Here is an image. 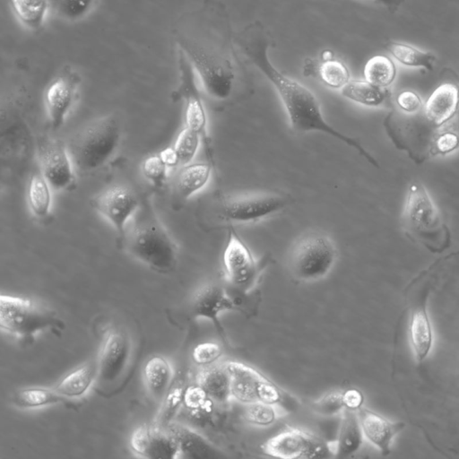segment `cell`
Segmentation results:
<instances>
[{
  "mask_svg": "<svg viewBox=\"0 0 459 459\" xmlns=\"http://www.w3.org/2000/svg\"><path fill=\"white\" fill-rule=\"evenodd\" d=\"M178 47L191 64L208 96L228 100L234 89L232 31L226 8L207 0L198 10L184 14L173 30Z\"/></svg>",
  "mask_w": 459,
  "mask_h": 459,
  "instance_id": "1",
  "label": "cell"
},
{
  "mask_svg": "<svg viewBox=\"0 0 459 459\" xmlns=\"http://www.w3.org/2000/svg\"><path fill=\"white\" fill-rule=\"evenodd\" d=\"M234 41L250 62L273 84L285 109L289 124L297 133H322L354 149L374 166L377 160L355 138L331 126L325 119L314 92L299 81L284 74L271 62L269 39L259 22L240 31Z\"/></svg>",
  "mask_w": 459,
  "mask_h": 459,
  "instance_id": "2",
  "label": "cell"
},
{
  "mask_svg": "<svg viewBox=\"0 0 459 459\" xmlns=\"http://www.w3.org/2000/svg\"><path fill=\"white\" fill-rule=\"evenodd\" d=\"M119 238L124 249L152 270L167 273L176 267L177 244L148 202L141 203Z\"/></svg>",
  "mask_w": 459,
  "mask_h": 459,
  "instance_id": "3",
  "label": "cell"
},
{
  "mask_svg": "<svg viewBox=\"0 0 459 459\" xmlns=\"http://www.w3.org/2000/svg\"><path fill=\"white\" fill-rule=\"evenodd\" d=\"M402 224L410 238L433 253L451 244L445 220L425 186L415 182L409 187L402 212Z\"/></svg>",
  "mask_w": 459,
  "mask_h": 459,
  "instance_id": "4",
  "label": "cell"
},
{
  "mask_svg": "<svg viewBox=\"0 0 459 459\" xmlns=\"http://www.w3.org/2000/svg\"><path fill=\"white\" fill-rule=\"evenodd\" d=\"M290 195L274 191L218 194L208 208L212 227L256 222L285 210L292 204Z\"/></svg>",
  "mask_w": 459,
  "mask_h": 459,
  "instance_id": "5",
  "label": "cell"
},
{
  "mask_svg": "<svg viewBox=\"0 0 459 459\" xmlns=\"http://www.w3.org/2000/svg\"><path fill=\"white\" fill-rule=\"evenodd\" d=\"M121 134L115 115L100 117L81 128L67 145L75 169L91 172L101 168L117 150Z\"/></svg>",
  "mask_w": 459,
  "mask_h": 459,
  "instance_id": "6",
  "label": "cell"
},
{
  "mask_svg": "<svg viewBox=\"0 0 459 459\" xmlns=\"http://www.w3.org/2000/svg\"><path fill=\"white\" fill-rule=\"evenodd\" d=\"M0 327L22 342L30 343L35 336L48 331L58 334L65 329L57 315L30 299L0 296Z\"/></svg>",
  "mask_w": 459,
  "mask_h": 459,
  "instance_id": "7",
  "label": "cell"
},
{
  "mask_svg": "<svg viewBox=\"0 0 459 459\" xmlns=\"http://www.w3.org/2000/svg\"><path fill=\"white\" fill-rule=\"evenodd\" d=\"M224 364L230 375L232 400L243 404L268 403L284 412H290L299 407V401L294 395L252 366L237 360H228Z\"/></svg>",
  "mask_w": 459,
  "mask_h": 459,
  "instance_id": "8",
  "label": "cell"
},
{
  "mask_svg": "<svg viewBox=\"0 0 459 459\" xmlns=\"http://www.w3.org/2000/svg\"><path fill=\"white\" fill-rule=\"evenodd\" d=\"M337 256L335 243L328 235L312 232L299 238L291 248L289 269L299 281H317L330 273Z\"/></svg>",
  "mask_w": 459,
  "mask_h": 459,
  "instance_id": "9",
  "label": "cell"
},
{
  "mask_svg": "<svg viewBox=\"0 0 459 459\" xmlns=\"http://www.w3.org/2000/svg\"><path fill=\"white\" fill-rule=\"evenodd\" d=\"M272 261L269 254L256 259L235 230L229 228L228 239L222 253L227 287L242 292H252Z\"/></svg>",
  "mask_w": 459,
  "mask_h": 459,
  "instance_id": "10",
  "label": "cell"
},
{
  "mask_svg": "<svg viewBox=\"0 0 459 459\" xmlns=\"http://www.w3.org/2000/svg\"><path fill=\"white\" fill-rule=\"evenodd\" d=\"M263 452L282 459H314L333 457V442H328L313 433L288 428L267 439Z\"/></svg>",
  "mask_w": 459,
  "mask_h": 459,
  "instance_id": "11",
  "label": "cell"
},
{
  "mask_svg": "<svg viewBox=\"0 0 459 459\" xmlns=\"http://www.w3.org/2000/svg\"><path fill=\"white\" fill-rule=\"evenodd\" d=\"M132 358V342L126 332L110 329L100 344L96 360V382L104 387L114 385L126 373Z\"/></svg>",
  "mask_w": 459,
  "mask_h": 459,
  "instance_id": "12",
  "label": "cell"
},
{
  "mask_svg": "<svg viewBox=\"0 0 459 459\" xmlns=\"http://www.w3.org/2000/svg\"><path fill=\"white\" fill-rule=\"evenodd\" d=\"M141 202L135 194L125 186H111L91 200V207L106 219L121 237Z\"/></svg>",
  "mask_w": 459,
  "mask_h": 459,
  "instance_id": "13",
  "label": "cell"
},
{
  "mask_svg": "<svg viewBox=\"0 0 459 459\" xmlns=\"http://www.w3.org/2000/svg\"><path fill=\"white\" fill-rule=\"evenodd\" d=\"M179 86L178 93L184 102L185 126L199 134L202 139H207L208 119L204 104L201 98L195 71L186 57L178 50Z\"/></svg>",
  "mask_w": 459,
  "mask_h": 459,
  "instance_id": "14",
  "label": "cell"
},
{
  "mask_svg": "<svg viewBox=\"0 0 459 459\" xmlns=\"http://www.w3.org/2000/svg\"><path fill=\"white\" fill-rule=\"evenodd\" d=\"M39 171L54 190L69 188L75 181V167L61 142L44 141L39 148Z\"/></svg>",
  "mask_w": 459,
  "mask_h": 459,
  "instance_id": "15",
  "label": "cell"
},
{
  "mask_svg": "<svg viewBox=\"0 0 459 459\" xmlns=\"http://www.w3.org/2000/svg\"><path fill=\"white\" fill-rule=\"evenodd\" d=\"M80 78L73 71L55 78L44 93V104L49 125L53 130H58L65 121L77 97Z\"/></svg>",
  "mask_w": 459,
  "mask_h": 459,
  "instance_id": "16",
  "label": "cell"
},
{
  "mask_svg": "<svg viewBox=\"0 0 459 459\" xmlns=\"http://www.w3.org/2000/svg\"><path fill=\"white\" fill-rule=\"evenodd\" d=\"M132 451L144 458L174 459L179 457V449L170 432L155 423L136 428L129 440Z\"/></svg>",
  "mask_w": 459,
  "mask_h": 459,
  "instance_id": "17",
  "label": "cell"
},
{
  "mask_svg": "<svg viewBox=\"0 0 459 459\" xmlns=\"http://www.w3.org/2000/svg\"><path fill=\"white\" fill-rule=\"evenodd\" d=\"M190 309L194 317L211 321L221 339L226 341L220 316L224 312L236 311V307L225 286L216 282L203 286L194 295Z\"/></svg>",
  "mask_w": 459,
  "mask_h": 459,
  "instance_id": "18",
  "label": "cell"
},
{
  "mask_svg": "<svg viewBox=\"0 0 459 459\" xmlns=\"http://www.w3.org/2000/svg\"><path fill=\"white\" fill-rule=\"evenodd\" d=\"M428 293V289L420 290L411 307L410 342L420 363L429 355L433 342L431 324L426 308Z\"/></svg>",
  "mask_w": 459,
  "mask_h": 459,
  "instance_id": "19",
  "label": "cell"
},
{
  "mask_svg": "<svg viewBox=\"0 0 459 459\" xmlns=\"http://www.w3.org/2000/svg\"><path fill=\"white\" fill-rule=\"evenodd\" d=\"M175 437L179 457L193 459H216L224 457L222 452L194 428L172 421L166 428Z\"/></svg>",
  "mask_w": 459,
  "mask_h": 459,
  "instance_id": "20",
  "label": "cell"
},
{
  "mask_svg": "<svg viewBox=\"0 0 459 459\" xmlns=\"http://www.w3.org/2000/svg\"><path fill=\"white\" fill-rule=\"evenodd\" d=\"M359 418L364 438L377 447L383 455L391 452L394 437L404 428L403 422H393L384 416L361 407Z\"/></svg>",
  "mask_w": 459,
  "mask_h": 459,
  "instance_id": "21",
  "label": "cell"
},
{
  "mask_svg": "<svg viewBox=\"0 0 459 459\" xmlns=\"http://www.w3.org/2000/svg\"><path fill=\"white\" fill-rule=\"evenodd\" d=\"M458 108V87L452 83H443L428 98L422 112L433 126L440 128L455 117Z\"/></svg>",
  "mask_w": 459,
  "mask_h": 459,
  "instance_id": "22",
  "label": "cell"
},
{
  "mask_svg": "<svg viewBox=\"0 0 459 459\" xmlns=\"http://www.w3.org/2000/svg\"><path fill=\"white\" fill-rule=\"evenodd\" d=\"M340 416L338 435L333 441L334 458H344L357 453L364 438L358 411L344 409Z\"/></svg>",
  "mask_w": 459,
  "mask_h": 459,
  "instance_id": "23",
  "label": "cell"
},
{
  "mask_svg": "<svg viewBox=\"0 0 459 459\" xmlns=\"http://www.w3.org/2000/svg\"><path fill=\"white\" fill-rule=\"evenodd\" d=\"M195 383L217 404L225 405L232 400L231 379L225 364L205 366L197 372Z\"/></svg>",
  "mask_w": 459,
  "mask_h": 459,
  "instance_id": "24",
  "label": "cell"
},
{
  "mask_svg": "<svg viewBox=\"0 0 459 459\" xmlns=\"http://www.w3.org/2000/svg\"><path fill=\"white\" fill-rule=\"evenodd\" d=\"M212 172V162H191L181 166L175 178L178 197L186 201L202 191L208 185Z\"/></svg>",
  "mask_w": 459,
  "mask_h": 459,
  "instance_id": "25",
  "label": "cell"
},
{
  "mask_svg": "<svg viewBox=\"0 0 459 459\" xmlns=\"http://www.w3.org/2000/svg\"><path fill=\"white\" fill-rule=\"evenodd\" d=\"M175 372L169 361L163 356L151 357L143 368V379L149 394L161 402L174 378Z\"/></svg>",
  "mask_w": 459,
  "mask_h": 459,
  "instance_id": "26",
  "label": "cell"
},
{
  "mask_svg": "<svg viewBox=\"0 0 459 459\" xmlns=\"http://www.w3.org/2000/svg\"><path fill=\"white\" fill-rule=\"evenodd\" d=\"M96 361L87 362L65 375L55 385L62 396L69 399L82 396L96 381Z\"/></svg>",
  "mask_w": 459,
  "mask_h": 459,
  "instance_id": "27",
  "label": "cell"
},
{
  "mask_svg": "<svg viewBox=\"0 0 459 459\" xmlns=\"http://www.w3.org/2000/svg\"><path fill=\"white\" fill-rule=\"evenodd\" d=\"M347 100L368 108H377L389 98L387 88L378 87L366 80H351L341 91Z\"/></svg>",
  "mask_w": 459,
  "mask_h": 459,
  "instance_id": "28",
  "label": "cell"
},
{
  "mask_svg": "<svg viewBox=\"0 0 459 459\" xmlns=\"http://www.w3.org/2000/svg\"><path fill=\"white\" fill-rule=\"evenodd\" d=\"M11 401L20 409H38L64 403L68 399L62 396L55 388L32 386L17 390L13 393Z\"/></svg>",
  "mask_w": 459,
  "mask_h": 459,
  "instance_id": "29",
  "label": "cell"
},
{
  "mask_svg": "<svg viewBox=\"0 0 459 459\" xmlns=\"http://www.w3.org/2000/svg\"><path fill=\"white\" fill-rule=\"evenodd\" d=\"M186 385L182 372L175 373L172 383L160 402L161 405L154 421L155 424L166 429L169 424L175 420L183 405Z\"/></svg>",
  "mask_w": 459,
  "mask_h": 459,
  "instance_id": "30",
  "label": "cell"
},
{
  "mask_svg": "<svg viewBox=\"0 0 459 459\" xmlns=\"http://www.w3.org/2000/svg\"><path fill=\"white\" fill-rule=\"evenodd\" d=\"M52 187L39 170L30 178L27 190L28 205L33 215L48 217L52 206Z\"/></svg>",
  "mask_w": 459,
  "mask_h": 459,
  "instance_id": "31",
  "label": "cell"
},
{
  "mask_svg": "<svg viewBox=\"0 0 459 459\" xmlns=\"http://www.w3.org/2000/svg\"><path fill=\"white\" fill-rule=\"evenodd\" d=\"M12 8L20 22L29 30H39L51 10L49 0H11Z\"/></svg>",
  "mask_w": 459,
  "mask_h": 459,
  "instance_id": "32",
  "label": "cell"
},
{
  "mask_svg": "<svg viewBox=\"0 0 459 459\" xmlns=\"http://www.w3.org/2000/svg\"><path fill=\"white\" fill-rule=\"evenodd\" d=\"M386 49L397 62L409 67H420L430 71L436 61V56L432 53L422 51L405 43L390 42Z\"/></svg>",
  "mask_w": 459,
  "mask_h": 459,
  "instance_id": "33",
  "label": "cell"
},
{
  "mask_svg": "<svg viewBox=\"0 0 459 459\" xmlns=\"http://www.w3.org/2000/svg\"><path fill=\"white\" fill-rule=\"evenodd\" d=\"M396 76V67L389 57L374 56L364 66L365 80L381 88H387Z\"/></svg>",
  "mask_w": 459,
  "mask_h": 459,
  "instance_id": "34",
  "label": "cell"
},
{
  "mask_svg": "<svg viewBox=\"0 0 459 459\" xmlns=\"http://www.w3.org/2000/svg\"><path fill=\"white\" fill-rule=\"evenodd\" d=\"M215 403L196 383L186 385L183 406L195 418L208 416L212 412Z\"/></svg>",
  "mask_w": 459,
  "mask_h": 459,
  "instance_id": "35",
  "label": "cell"
},
{
  "mask_svg": "<svg viewBox=\"0 0 459 459\" xmlns=\"http://www.w3.org/2000/svg\"><path fill=\"white\" fill-rule=\"evenodd\" d=\"M51 10L61 19L78 22L94 8L97 0H49Z\"/></svg>",
  "mask_w": 459,
  "mask_h": 459,
  "instance_id": "36",
  "label": "cell"
},
{
  "mask_svg": "<svg viewBox=\"0 0 459 459\" xmlns=\"http://www.w3.org/2000/svg\"><path fill=\"white\" fill-rule=\"evenodd\" d=\"M321 82L328 88L342 90L350 81L351 74L346 65L337 59H327L318 68Z\"/></svg>",
  "mask_w": 459,
  "mask_h": 459,
  "instance_id": "37",
  "label": "cell"
},
{
  "mask_svg": "<svg viewBox=\"0 0 459 459\" xmlns=\"http://www.w3.org/2000/svg\"><path fill=\"white\" fill-rule=\"evenodd\" d=\"M281 412L283 411L276 405L264 402H255L245 404L244 417L252 425L268 427L277 420Z\"/></svg>",
  "mask_w": 459,
  "mask_h": 459,
  "instance_id": "38",
  "label": "cell"
},
{
  "mask_svg": "<svg viewBox=\"0 0 459 459\" xmlns=\"http://www.w3.org/2000/svg\"><path fill=\"white\" fill-rule=\"evenodd\" d=\"M201 141V135L186 126L178 133L173 147L178 155L180 167L193 162Z\"/></svg>",
  "mask_w": 459,
  "mask_h": 459,
  "instance_id": "39",
  "label": "cell"
},
{
  "mask_svg": "<svg viewBox=\"0 0 459 459\" xmlns=\"http://www.w3.org/2000/svg\"><path fill=\"white\" fill-rule=\"evenodd\" d=\"M310 408L324 417L340 415L345 409L343 390H334L321 395L311 403Z\"/></svg>",
  "mask_w": 459,
  "mask_h": 459,
  "instance_id": "40",
  "label": "cell"
},
{
  "mask_svg": "<svg viewBox=\"0 0 459 459\" xmlns=\"http://www.w3.org/2000/svg\"><path fill=\"white\" fill-rule=\"evenodd\" d=\"M143 177L153 186H161L168 177L169 168L163 162L158 153L146 157L141 165Z\"/></svg>",
  "mask_w": 459,
  "mask_h": 459,
  "instance_id": "41",
  "label": "cell"
},
{
  "mask_svg": "<svg viewBox=\"0 0 459 459\" xmlns=\"http://www.w3.org/2000/svg\"><path fill=\"white\" fill-rule=\"evenodd\" d=\"M459 148V132L438 128L433 141L432 156L446 155Z\"/></svg>",
  "mask_w": 459,
  "mask_h": 459,
  "instance_id": "42",
  "label": "cell"
},
{
  "mask_svg": "<svg viewBox=\"0 0 459 459\" xmlns=\"http://www.w3.org/2000/svg\"><path fill=\"white\" fill-rule=\"evenodd\" d=\"M221 346L213 342L198 343L192 351L193 361L202 367L214 364L222 356Z\"/></svg>",
  "mask_w": 459,
  "mask_h": 459,
  "instance_id": "43",
  "label": "cell"
},
{
  "mask_svg": "<svg viewBox=\"0 0 459 459\" xmlns=\"http://www.w3.org/2000/svg\"><path fill=\"white\" fill-rule=\"evenodd\" d=\"M395 102L404 114L415 115L422 111L423 103L419 94L411 90L401 91L395 98Z\"/></svg>",
  "mask_w": 459,
  "mask_h": 459,
  "instance_id": "44",
  "label": "cell"
},
{
  "mask_svg": "<svg viewBox=\"0 0 459 459\" xmlns=\"http://www.w3.org/2000/svg\"><path fill=\"white\" fill-rule=\"evenodd\" d=\"M345 409L359 411L364 402L363 394L357 388L350 387L343 390Z\"/></svg>",
  "mask_w": 459,
  "mask_h": 459,
  "instance_id": "45",
  "label": "cell"
},
{
  "mask_svg": "<svg viewBox=\"0 0 459 459\" xmlns=\"http://www.w3.org/2000/svg\"><path fill=\"white\" fill-rule=\"evenodd\" d=\"M158 154L169 169L180 166L178 155L173 146L162 149Z\"/></svg>",
  "mask_w": 459,
  "mask_h": 459,
  "instance_id": "46",
  "label": "cell"
},
{
  "mask_svg": "<svg viewBox=\"0 0 459 459\" xmlns=\"http://www.w3.org/2000/svg\"><path fill=\"white\" fill-rule=\"evenodd\" d=\"M387 7L391 12H395L405 0H376Z\"/></svg>",
  "mask_w": 459,
  "mask_h": 459,
  "instance_id": "47",
  "label": "cell"
}]
</instances>
